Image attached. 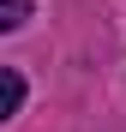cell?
I'll return each mask as SVG.
<instances>
[{
	"instance_id": "obj_1",
	"label": "cell",
	"mask_w": 126,
	"mask_h": 132,
	"mask_svg": "<svg viewBox=\"0 0 126 132\" xmlns=\"http://www.w3.org/2000/svg\"><path fill=\"white\" fill-rule=\"evenodd\" d=\"M0 78H6V120H18V114H24V72H18V66H6Z\"/></svg>"
},
{
	"instance_id": "obj_2",
	"label": "cell",
	"mask_w": 126,
	"mask_h": 132,
	"mask_svg": "<svg viewBox=\"0 0 126 132\" xmlns=\"http://www.w3.org/2000/svg\"><path fill=\"white\" fill-rule=\"evenodd\" d=\"M30 18V0H0V30H18Z\"/></svg>"
}]
</instances>
